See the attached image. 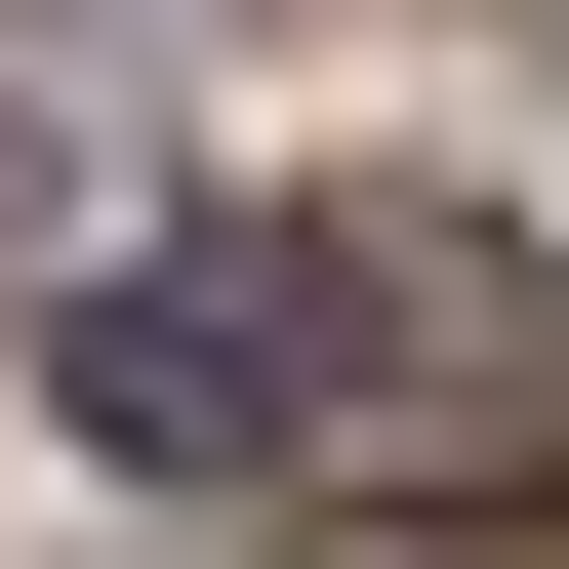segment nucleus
<instances>
[{"label": "nucleus", "mask_w": 569, "mask_h": 569, "mask_svg": "<svg viewBox=\"0 0 569 569\" xmlns=\"http://www.w3.org/2000/svg\"><path fill=\"white\" fill-rule=\"evenodd\" d=\"M82 407L244 529H569V284L488 203H163L82 284Z\"/></svg>", "instance_id": "1"}]
</instances>
